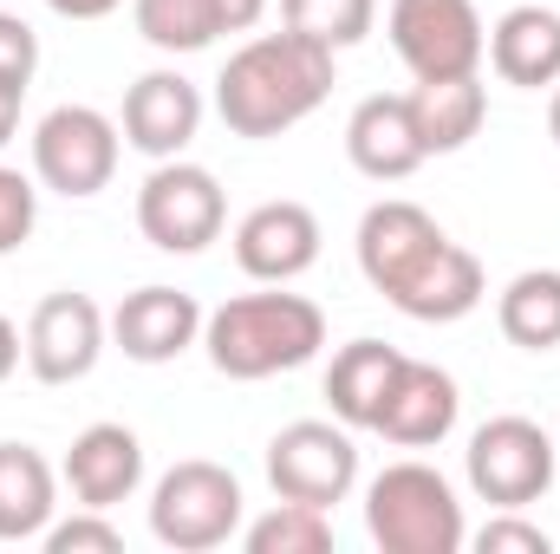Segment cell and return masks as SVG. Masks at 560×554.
Here are the masks:
<instances>
[{"label": "cell", "mask_w": 560, "mask_h": 554, "mask_svg": "<svg viewBox=\"0 0 560 554\" xmlns=\"http://www.w3.org/2000/svg\"><path fill=\"white\" fill-rule=\"evenodd\" d=\"M359 275L418 326L469 320L489 293L482 262L463 242H450L430 209L405 196H385L359 216Z\"/></svg>", "instance_id": "1"}, {"label": "cell", "mask_w": 560, "mask_h": 554, "mask_svg": "<svg viewBox=\"0 0 560 554\" xmlns=\"http://www.w3.org/2000/svg\"><path fill=\"white\" fill-rule=\"evenodd\" d=\"M339 53L306 39V33H255L248 46L229 53L215 79V112L235 138H280L300 118H313L332 99Z\"/></svg>", "instance_id": "2"}, {"label": "cell", "mask_w": 560, "mask_h": 554, "mask_svg": "<svg viewBox=\"0 0 560 554\" xmlns=\"http://www.w3.org/2000/svg\"><path fill=\"white\" fill-rule=\"evenodd\" d=\"M326 346V313L306 293L287 287H261V293H235L202 320V353L222 379H275V372H300L306 359H319Z\"/></svg>", "instance_id": "3"}, {"label": "cell", "mask_w": 560, "mask_h": 554, "mask_svg": "<svg viewBox=\"0 0 560 554\" xmlns=\"http://www.w3.org/2000/svg\"><path fill=\"white\" fill-rule=\"evenodd\" d=\"M365 529L385 554H456L469 542V522H463L450 476L418 457L385 463L365 483Z\"/></svg>", "instance_id": "4"}, {"label": "cell", "mask_w": 560, "mask_h": 554, "mask_svg": "<svg viewBox=\"0 0 560 554\" xmlns=\"http://www.w3.org/2000/svg\"><path fill=\"white\" fill-rule=\"evenodd\" d=\"M242 516H248L242 476L229 463H209V457L170 463L150 489V535L176 554H209L222 542H235Z\"/></svg>", "instance_id": "5"}, {"label": "cell", "mask_w": 560, "mask_h": 554, "mask_svg": "<svg viewBox=\"0 0 560 554\" xmlns=\"http://www.w3.org/2000/svg\"><path fill=\"white\" fill-rule=\"evenodd\" d=\"M118 157H125V131L98 105H52L33 125V176L66 203H85V196L112 189Z\"/></svg>", "instance_id": "6"}, {"label": "cell", "mask_w": 560, "mask_h": 554, "mask_svg": "<svg viewBox=\"0 0 560 554\" xmlns=\"http://www.w3.org/2000/svg\"><path fill=\"white\" fill-rule=\"evenodd\" d=\"M555 470H560V443L535 417H515V412L489 417L469 437V450H463V476H469V489L489 509H528V503H541L548 483H555Z\"/></svg>", "instance_id": "7"}, {"label": "cell", "mask_w": 560, "mask_h": 554, "mask_svg": "<svg viewBox=\"0 0 560 554\" xmlns=\"http://www.w3.org/2000/svg\"><path fill=\"white\" fill-rule=\"evenodd\" d=\"M229 222V196L215 183V170L189 163V157H163L138 189V229L150 249L163 255H202Z\"/></svg>", "instance_id": "8"}, {"label": "cell", "mask_w": 560, "mask_h": 554, "mask_svg": "<svg viewBox=\"0 0 560 554\" xmlns=\"http://www.w3.org/2000/svg\"><path fill=\"white\" fill-rule=\"evenodd\" d=\"M385 33H392V53L405 59L411 79L482 72V53H489V26H482L476 0H392Z\"/></svg>", "instance_id": "9"}, {"label": "cell", "mask_w": 560, "mask_h": 554, "mask_svg": "<svg viewBox=\"0 0 560 554\" xmlns=\"http://www.w3.org/2000/svg\"><path fill=\"white\" fill-rule=\"evenodd\" d=\"M268 483L287 503L332 509L359 489V443L339 417H300L268 443Z\"/></svg>", "instance_id": "10"}, {"label": "cell", "mask_w": 560, "mask_h": 554, "mask_svg": "<svg viewBox=\"0 0 560 554\" xmlns=\"http://www.w3.org/2000/svg\"><path fill=\"white\" fill-rule=\"evenodd\" d=\"M105 339H112V320L92 293H46L33 313H26V372L39 385H79L92 379V366L105 359Z\"/></svg>", "instance_id": "11"}, {"label": "cell", "mask_w": 560, "mask_h": 554, "mask_svg": "<svg viewBox=\"0 0 560 554\" xmlns=\"http://www.w3.org/2000/svg\"><path fill=\"white\" fill-rule=\"evenodd\" d=\"M319 242H326L319 235V216L306 203H287V196L248 209L235 222V262H242V275L261 280V287H293V280L319 262Z\"/></svg>", "instance_id": "12"}, {"label": "cell", "mask_w": 560, "mask_h": 554, "mask_svg": "<svg viewBox=\"0 0 560 554\" xmlns=\"http://www.w3.org/2000/svg\"><path fill=\"white\" fill-rule=\"evenodd\" d=\"M118 131H125V143L143 150L150 163L183 157V150L196 143V131H202V85L183 79L176 66L143 72L138 85L125 92V118H118Z\"/></svg>", "instance_id": "13"}, {"label": "cell", "mask_w": 560, "mask_h": 554, "mask_svg": "<svg viewBox=\"0 0 560 554\" xmlns=\"http://www.w3.org/2000/svg\"><path fill=\"white\" fill-rule=\"evenodd\" d=\"M346 157L359 176L372 183H405L430 163V150L418 138V118H411V92H372L352 105L346 118Z\"/></svg>", "instance_id": "14"}, {"label": "cell", "mask_w": 560, "mask_h": 554, "mask_svg": "<svg viewBox=\"0 0 560 554\" xmlns=\"http://www.w3.org/2000/svg\"><path fill=\"white\" fill-rule=\"evenodd\" d=\"M202 307H196V293H183V287H138V293H125L118 300V313H112V339H118V353L125 359H138V366H170V359H183L196 339H202Z\"/></svg>", "instance_id": "15"}, {"label": "cell", "mask_w": 560, "mask_h": 554, "mask_svg": "<svg viewBox=\"0 0 560 554\" xmlns=\"http://www.w3.org/2000/svg\"><path fill=\"white\" fill-rule=\"evenodd\" d=\"M59 476H66V489H72L79 509H105V516H112L118 503L138 496V483H143L138 430H131V424H85V430L72 437Z\"/></svg>", "instance_id": "16"}, {"label": "cell", "mask_w": 560, "mask_h": 554, "mask_svg": "<svg viewBox=\"0 0 560 554\" xmlns=\"http://www.w3.org/2000/svg\"><path fill=\"white\" fill-rule=\"evenodd\" d=\"M456 417H463V392H456V379L443 372V366H430V359H405L398 366V379H392V392H385V405H378V437L385 443H398V450H430V443H443L450 430H456Z\"/></svg>", "instance_id": "17"}, {"label": "cell", "mask_w": 560, "mask_h": 554, "mask_svg": "<svg viewBox=\"0 0 560 554\" xmlns=\"http://www.w3.org/2000/svg\"><path fill=\"white\" fill-rule=\"evenodd\" d=\"M502 85H522V92H548L560 85V13L555 7H509L495 26H489V53Z\"/></svg>", "instance_id": "18"}, {"label": "cell", "mask_w": 560, "mask_h": 554, "mask_svg": "<svg viewBox=\"0 0 560 554\" xmlns=\"http://www.w3.org/2000/svg\"><path fill=\"white\" fill-rule=\"evenodd\" d=\"M398 366H405V353L385 346V339H352V346H339L332 366H326V405H332V417H339L346 430H372L385 392H392V379H398Z\"/></svg>", "instance_id": "19"}, {"label": "cell", "mask_w": 560, "mask_h": 554, "mask_svg": "<svg viewBox=\"0 0 560 554\" xmlns=\"http://www.w3.org/2000/svg\"><path fill=\"white\" fill-rule=\"evenodd\" d=\"M59 509V470L33 443H0V542H39Z\"/></svg>", "instance_id": "20"}, {"label": "cell", "mask_w": 560, "mask_h": 554, "mask_svg": "<svg viewBox=\"0 0 560 554\" xmlns=\"http://www.w3.org/2000/svg\"><path fill=\"white\" fill-rule=\"evenodd\" d=\"M411 118H418V138L430 157H450L482 131L489 118V85L482 72H463V79H418L411 85Z\"/></svg>", "instance_id": "21"}, {"label": "cell", "mask_w": 560, "mask_h": 554, "mask_svg": "<svg viewBox=\"0 0 560 554\" xmlns=\"http://www.w3.org/2000/svg\"><path fill=\"white\" fill-rule=\"evenodd\" d=\"M495 326L522 353H555L560 346V268H528L495 293Z\"/></svg>", "instance_id": "22"}, {"label": "cell", "mask_w": 560, "mask_h": 554, "mask_svg": "<svg viewBox=\"0 0 560 554\" xmlns=\"http://www.w3.org/2000/svg\"><path fill=\"white\" fill-rule=\"evenodd\" d=\"M131 20L156 53H202L229 33L222 0H131Z\"/></svg>", "instance_id": "23"}, {"label": "cell", "mask_w": 560, "mask_h": 554, "mask_svg": "<svg viewBox=\"0 0 560 554\" xmlns=\"http://www.w3.org/2000/svg\"><path fill=\"white\" fill-rule=\"evenodd\" d=\"M242 542H248V554H326L332 549V509H306V503L280 496L268 516L242 522Z\"/></svg>", "instance_id": "24"}, {"label": "cell", "mask_w": 560, "mask_h": 554, "mask_svg": "<svg viewBox=\"0 0 560 554\" xmlns=\"http://www.w3.org/2000/svg\"><path fill=\"white\" fill-rule=\"evenodd\" d=\"M280 26L346 53L378 26V0H280Z\"/></svg>", "instance_id": "25"}, {"label": "cell", "mask_w": 560, "mask_h": 554, "mask_svg": "<svg viewBox=\"0 0 560 554\" xmlns=\"http://www.w3.org/2000/svg\"><path fill=\"white\" fill-rule=\"evenodd\" d=\"M33 222H39V189H33V176L0 163V255L26 249Z\"/></svg>", "instance_id": "26"}, {"label": "cell", "mask_w": 560, "mask_h": 554, "mask_svg": "<svg viewBox=\"0 0 560 554\" xmlns=\"http://www.w3.org/2000/svg\"><path fill=\"white\" fill-rule=\"evenodd\" d=\"M39 542L52 554H118L125 549V535H118V522H105V509H79V516L52 522Z\"/></svg>", "instance_id": "27"}, {"label": "cell", "mask_w": 560, "mask_h": 554, "mask_svg": "<svg viewBox=\"0 0 560 554\" xmlns=\"http://www.w3.org/2000/svg\"><path fill=\"white\" fill-rule=\"evenodd\" d=\"M476 549L482 554H555V535L541 522H522V509H495L476 529Z\"/></svg>", "instance_id": "28"}, {"label": "cell", "mask_w": 560, "mask_h": 554, "mask_svg": "<svg viewBox=\"0 0 560 554\" xmlns=\"http://www.w3.org/2000/svg\"><path fill=\"white\" fill-rule=\"evenodd\" d=\"M39 72V33L20 20V13H0V85H33Z\"/></svg>", "instance_id": "29"}, {"label": "cell", "mask_w": 560, "mask_h": 554, "mask_svg": "<svg viewBox=\"0 0 560 554\" xmlns=\"http://www.w3.org/2000/svg\"><path fill=\"white\" fill-rule=\"evenodd\" d=\"M20 359H26V333H20V326H13V320L0 313V385H7L13 372H20Z\"/></svg>", "instance_id": "30"}, {"label": "cell", "mask_w": 560, "mask_h": 554, "mask_svg": "<svg viewBox=\"0 0 560 554\" xmlns=\"http://www.w3.org/2000/svg\"><path fill=\"white\" fill-rule=\"evenodd\" d=\"M59 20H105V13H118L125 0H46Z\"/></svg>", "instance_id": "31"}, {"label": "cell", "mask_w": 560, "mask_h": 554, "mask_svg": "<svg viewBox=\"0 0 560 554\" xmlns=\"http://www.w3.org/2000/svg\"><path fill=\"white\" fill-rule=\"evenodd\" d=\"M261 13H268V0H222V20H229V33H248V26H261Z\"/></svg>", "instance_id": "32"}, {"label": "cell", "mask_w": 560, "mask_h": 554, "mask_svg": "<svg viewBox=\"0 0 560 554\" xmlns=\"http://www.w3.org/2000/svg\"><path fill=\"white\" fill-rule=\"evenodd\" d=\"M20 105H26V92H20V85H0V150L20 131Z\"/></svg>", "instance_id": "33"}, {"label": "cell", "mask_w": 560, "mask_h": 554, "mask_svg": "<svg viewBox=\"0 0 560 554\" xmlns=\"http://www.w3.org/2000/svg\"><path fill=\"white\" fill-rule=\"evenodd\" d=\"M548 131H555V143H560V85H555V99H548Z\"/></svg>", "instance_id": "34"}]
</instances>
